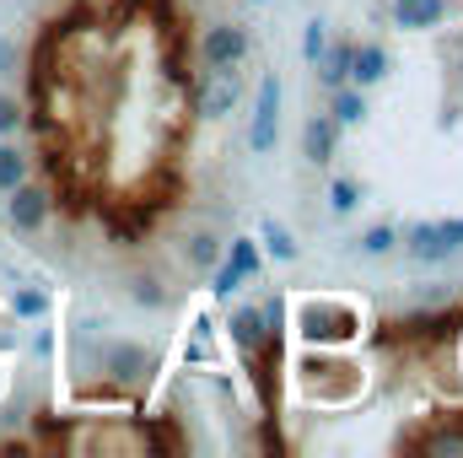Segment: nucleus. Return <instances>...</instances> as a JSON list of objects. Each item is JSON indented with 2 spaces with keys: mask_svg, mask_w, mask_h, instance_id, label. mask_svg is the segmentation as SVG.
I'll use <instances>...</instances> for the list:
<instances>
[{
  "mask_svg": "<svg viewBox=\"0 0 463 458\" xmlns=\"http://www.w3.org/2000/svg\"><path fill=\"white\" fill-rule=\"evenodd\" d=\"M399 243H404V259H415V264H448L453 253H463V216H448V222H410Z\"/></svg>",
  "mask_w": 463,
  "mask_h": 458,
  "instance_id": "obj_6",
  "label": "nucleus"
},
{
  "mask_svg": "<svg viewBox=\"0 0 463 458\" xmlns=\"http://www.w3.org/2000/svg\"><path fill=\"white\" fill-rule=\"evenodd\" d=\"M22 178H33V162H27L11 140H0V195H11Z\"/></svg>",
  "mask_w": 463,
  "mask_h": 458,
  "instance_id": "obj_19",
  "label": "nucleus"
},
{
  "mask_svg": "<svg viewBox=\"0 0 463 458\" xmlns=\"http://www.w3.org/2000/svg\"><path fill=\"white\" fill-rule=\"evenodd\" d=\"M393 248H399V232L393 227H366L361 232V253H366V259H383V253H393Z\"/></svg>",
  "mask_w": 463,
  "mask_h": 458,
  "instance_id": "obj_21",
  "label": "nucleus"
},
{
  "mask_svg": "<svg viewBox=\"0 0 463 458\" xmlns=\"http://www.w3.org/2000/svg\"><path fill=\"white\" fill-rule=\"evenodd\" d=\"M124 291H129V302H135V308H146V313H167V308L178 302V291H173L156 270H129Z\"/></svg>",
  "mask_w": 463,
  "mask_h": 458,
  "instance_id": "obj_11",
  "label": "nucleus"
},
{
  "mask_svg": "<svg viewBox=\"0 0 463 458\" xmlns=\"http://www.w3.org/2000/svg\"><path fill=\"white\" fill-rule=\"evenodd\" d=\"M259 243H264V248H269V253H275L280 264H291V259L302 253V248H297V237H291V232L280 227L275 216H264V222H259Z\"/></svg>",
  "mask_w": 463,
  "mask_h": 458,
  "instance_id": "obj_18",
  "label": "nucleus"
},
{
  "mask_svg": "<svg viewBox=\"0 0 463 458\" xmlns=\"http://www.w3.org/2000/svg\"><path fill=\"white\" fill-rule=\"evenodd\" d=\"M313 76H318L329 92H335V87H345V81H350V43H329V49L318 54V71H313Z\"/></svg>",
  "mask_w": 463,
  "mask_h": 458,
  "instance_id": "obj_17",
  "label": "nucleus"
},
{
  "mask_svg": "<svg viewBox=\"0 0 463 458\" xmlns=\"http://www.w3.org/2000/svg\"><path fill=\"white\" fill-rule=\"evenodd\" d=\"M329 119H335V124H340V129H350V124H361V119H366V92H361V87H335V92H329Z\"/></svg>",
  "mask_w": 463,
  "mask_h": 458,
  "instance_id": "obj_16",
  "label": "nucleus"
},
{
  "mask_svg": "<svg viewBox=\"0 0 463 458\" xmlns=\"http://www.w3.org/2000/svg\"><path fill=\"white\" fill-rule=\"evenodd\" d=\"M275 135H280V76H259V92H253V124H248V151L264 157L275 151Z\"/></svg>",
  "mask_w": 463,
  "mask_h": 458,
  "instance_id": "obj_9",
  "label": "nucleus"
},
{
  "mask_svg": "<svg viewBox=\"0 0 463 458\" xmlns=\"http://www.w3.org/2000/svg\"><path fill=\"white\" fill-rule=\"evenodd\" d=\"M248 49H253V38H248V27H242L237 16H216V22H205L200 38L189 43V54H194L200 71H232V65L242 71Z\"/></svg>",
  "mask_w": 463,
  "mask_h": 458,
  "instance_id": "obj_5",
  "label": "nucleus"
},
{
  "mask_svg": "<svg viewBox=\"0 0 463 458\" xmlns=\"http://www.w3.org/2000/svg\"><path fill=\"white\" fill-rule=\"evenodd\" d=\"M297 372V394L302 405H318V410H340V405H355L366 394V367L345 356V350H318L307 345V356L291 367Z\"/></svg>",
  "mask_w": 463,
  "mask_h": 458,
  "instance_id": "obj_2",
  "label": "nucleus"
},
{
  "mask_svg": "<svg viewBox=\"0 0 463 458\" xmlns=\"http://www.w3.org/2000/svg\"><path fill=\"white\" fill-rule=\"evenodd\" d=\"M49 216H54V195H49V184H33V178H22V184L5 195V222L22 232V237L43 232V227H49Z\"/></svg>",
  "mask_w": 463,
  "mask_h": 458,
  "instance_id": "obj_8",
  "label": "nucleus"
},
{
  "mask_svg": "<svg viewBox=\"0 0 463 458\" xmlns=\"http://www.w3.org/2000/svg\"><path fill=\"white\" fill-rule=\"evenodd\" d=\"M22 119H27V109H22L11 92H0V140H11V135L22 129Z\"/></svg>",
  "mask_w": 463,
  "mask_h": 458,
  "instance_id": "obj_23",
  "label": "nucleus"
},
{
  "mask_svg": "<svg viewBox=\"0 0 463 458\" xmlns=\"http://www.w3.org/2000/svg\"><path fill=\"white\" fill-rule=\"evenodd\" d=\"M253 5H259V0H253Z\"/></svg>",
  "mask_w": 463,
  "mask_h": 458,
  "instance_id": "obj_28",
  "label": "nucleus"
},
{
  "mask_svg": "<svg viewBox=\"0 0 463 458\" xmlns=\"http://www.w3.org/2000/svg\"><path fill=\"white\" fill-rule=\"evenodd\" d=\"M388 76V49L377 43V38H361V43H350V87H377Z\"/></svg>",
  "mask_w": 463,
  "mask_h": 458,
  "instance_id": "obj_13",
  "label": "nucleus"
},
{
  "mask_svg": "<svg viewBox=\"0 0 463 458\" xmlns=\"http://www.w3.org/2000/svg\"><path fill=\"white\" fill-rule=\"evenodd\" d=\"M291 335L302 345H318V350H350V345L366 335V313L350 297L307 291V297L291 302Z\"/></svg>",
  "mask_w": 463,
  "mask_h": 458,
  "instance_id": "obj_1",
  "label": "nucleus"
},
{
  "mask_svg": "<svg viewBox=\"0 0 463 458\" xmlns=\"http://www.w3.org/2000/svg\"><path fill=\"white\" fill-rule=\"evenodd\" d=\"M98 367H103V377L114 388L135 394L162 372V356H156V345H140V340H103L98 345Z\"/></svg>",
  "mask_w": 463,
  "mask_h": 458,
  "instance_id": "obj_4",
  "label": "nucleus"
},
{
  "mask_svg": "<svg viewBox=\"0 0 463 458\" xmlns=\"http://www.w3.org/2000/svg\"><path fill=\"white\" fill-rule=\"evenodd\" d=\"M11 313H16V319H43V313H49V297H43V291H16V297H11Z\"/></svg>",
  "mask_w": 463,
  "mask_h": 458,
  "instance_id": "obj_24",
  "label": "nucleus"
},
{
  "mask_svg": "<svg viewBox=\"0 0 463 458\" xmlns=\"http://www.w3.org/2000/svg\"><path fill=\"white\" fill-rule=\"evenodd\" d=\"M216 259H222V237L211 227H194L184 237V264H189V270H211Z\"/></svg>",
  "mask_w": 463,
  "mask_h": 458,
  "instance_id": "obj_15",
  "label": "nucleus"
},
{
  "mask_svg": "<svg viewBox=\"0 0 463 458\" xmlns=\"http://www.w3.org/2000/svg\"><path fill=\"white\" fill-rule=\"evenodd\" d=\"M222 329H227L232 350H237V356L248 361V356H253V350L264 345V313H259L253 302H237V308L227 313V324H222Z\"/></svg>",
  "mask_w": 463,
  "mask_h": 458,
  "instance_id": "obj_10",
  "label": "nucleus"
},
{
  "mask_svg": "<svg viewBox=\"0 0 463 458\" xmlns=\"http://www.w3.org/2000/svg\"><path fill=\"white\" fill-rule=\"evenodd\" d=\"M222 259H227L242 281H253V275L264 270V259H259V243H253V237H232V248L222 253Z\"/></svg>",
  "mask_w": 463,
  "mask_h": 458,
  "instance_id": "obj_20",
  "label": "nucleus"
},
{
  "mask_svg": "<svg viewBox=\"0 0 463 458\" xmlns=\"http://www.w3.org/2000/svg\"><path fill=\"white\" fill-rule=\"evenodd\" d=\"M0 345H5V335H0Z\"/></svg>",
  "mask_w": 463,
  "mask_h": 458,
  "instance_id": "obj_27",
  "label": "nucleus"
},
{
  "mask_svg": "<svg viewBox=\"0 0 463 458\" xmlns=\"http://www.w3.org/2000/svg\"><path fill=\"white\" fill-rule=\"evenodd\" d=\"M329 205H335L340 216L361 205V189H355V178H335V184H329Z\"/></svg>",
  "mask_w": 463,
  "mask_h": 458,
  "instance_id": "obj_25",
  "label": "nucleus"
},
{
  "mask_svg": "<svg viewBox=\"0 0 463 458\" xmlns=\"http://www.w3.org/2000/svg\"><path fill=\"white\" fill-rule=\"evenodd\" d=\"M335 151H340V124H335L329 114H313L307 124H302V157H307L313 167H329Z\"/></svg>",
  "mask_w": 463,
  "mask_h": 458,
  "instance_id": "obj_12",
  "label": "nucleus"
},
{
  "mask_svg": "<svg viewBox=\"0 0 463 458\" xmlns=\"http://www.w3.org/2000/svg\"><path fill=\"white\" fill-rule=\"evenodd\" d=\"M184 92H189V109L200 119H227L242 98V76H237V65L232 71H194Z\"/></svg>",
  "mask_w": 463,
  "mask_h": 458,
  "instance_id": "obj_7",
  "label": "nucleus"
},
{
  "mask_svg": "<svg viewBox=\"0 0 463 458\" xmlns=\"http://www.w3.org/2000/svg\"><path fill=\"white\" fill-rule=\"evenodd\" d=\"M388 16H393V27H404V33H431V27L448 22V0H393Z\"/></svg>",
  "mask_w": 463,
  "mask_h": 458,
  "instance_id": "obj_14",
  "label": "nucleus"
},
{
  "mask_svg": "<svg viewBox=\"0 0 463 458\" xmlns=\"http://www.w3.org/2000/svg\"><path fill=\"white\" fill-rule=\"evenodd\" d=\"M324 49H329V22H307V33H302V60L318 65Z\"/></svg>",
  "mask_w": 463,
  "mask_h": 458,
  "instance_id": "obj_22",
  "label": "nucleus"
},
{
  "mask_svg": "<svg viewBox=\"0 0 463 458\" xmlns=\"http://www.w3.org/2000/svg\"><path fill=\"white\" fill-rule=\"evenodd\" d=\"M463 329L458 308H415L399 319H383V329L372 335V350H448Z\"/></svg>",
  "mask_w": 463,
  "mask_h": 458,
  "instance_id": "obj_3",
  "label": "nucleus"
},
{
  "mask_svg": "<svg viewBox=\"0 0 463 458\" xmlns=\"http://www.w3.org/2000/svg\"><path fill=\"white\" fill-rule=\"evenodd\" d=\"M16 60H22L16 38H0V76H16Z\"/></svg>",
  "mask_w": 463,
  "mask_h": 458,
  "instance_id": "obj_26",
  "label": "nucleus"
}]
</instances>
